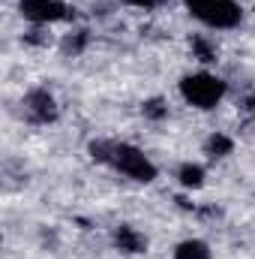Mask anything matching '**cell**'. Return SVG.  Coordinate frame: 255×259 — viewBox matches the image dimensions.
<instances>
[{
	"instance_id": "1",
	"label": "cell",
	"mask_w": 255,
	"mask_h": 259,
	"mask_svg": "<svg viewBox=\"0 0 255 259\" xmlns=\"http://www.w3.org/2000/svg\"><path fill=\"white\" fill-rule=\"evenodd\" d=\"M177 88H180L183 103H186V106H192V109H201V112L216 109V106L222 103L225 91H228V84H225L219 75L207 72V69L186 72V75L180 78V84H177Z\"/></svg>"
},
{
	"instance_id": "2",
	"label": "cell",
	"mask_w": 255,
	"mask_h": 259,
	"mask_svg": "<svg viewBox=\"0 0 255 259\" xmlns=\"http://www.w3.org/2000/svg\"><path fill=\"white\" fill-rule=\"evenodd\" d=\"M183 6L195 21L213 30H231L243 21V9L237 0H183Z\"/></svg>"
},
{
	"instance_id": "3",
	"label": "cell",
	"mask_w": 255,
	"mask_h": 259,
	"mask_svg": "<svg viewBox=\"0 0 255 259\" xmlns=\"http://www.w3.org/2000/svg\"><path fill=\"white\" fill-rule=\"evenodd\" d=\"M108 166H114L120 175H126L129 181H138V184H150L156 178L153 160L141 148H135L129 142H114V151H111V163Z\"/></svg>"
},
{
	"instance_id": "4",
	"label": "cell",
	"mask_w": 255,
	"mask_h": 259,
	"mask_svg": "<svg viewBox=\"0 0 255 259\" xmlns=\"http://www.w3.org/2000/svg\"><path fill=\"white\" fill-rule=\"evenodd\" d=\"M18 12H21V18H27L30 24H39V27L69 21L75 15L63 0H18Z\"/></svg>"
},
{
	"instance_id": "5",
	"label": "cell",
	"mask_w": 255,
	"mask_h": 259,
	"mask_svg": "<svg viewBox=\"0 0 255 259\" xmlns=\"http://www.w3.org/2000/svg\"><path fill=\"white\" fill-rule=\"evenodd\" d=\"M24 115L30 124H51L57 118V103L45 88H33L24 97Z\"/></svg>"
},
{
	"instance_id": "6",
	"label": "cell",
	"mask_w": 255,
	"mask_h": 259,
	"mask_svg": "<svg viewBox=\"0 0 255 259\" xmlns=\"http://www.w3.org/2000/svg\"><path fill=\"white\" fill-rule=\"evenodd\" d=\"M111 241H114V247H117L120 253H129V256H135V253H144V250H147V238H144L135 226H129V223H120V226L114 229Z\"/></svg>"
},
{
	"instance_id": "7",
	"label": "cell",
	"mask_w": 255,
	"mask_h": 259,
	"mask_svg": "<svg viewBox=\"0 0 255 259\" xmlns=\"http://www.w3.org/2000/svg\"><path fill=\"white\" fill-rule=\"evenodd\" d=\"M204 166L201 163H183L180 169H177V181H180V187H186V190H198V187H204Z\"/></svg>"
},
{
	"instance_id": "8",
	"label": "cell",
	"mask_w": 255,
	"mask_h": 259,
	"mask_svg": "<svg viewBox=\"0 0 255 259\" xmlns=\"http://www.w3.org/2000/svg\"><path fill=\"white\" fill-rule=\"evenodd\" d=\"M174 259H210V247L201 238H186L174 247Z\"/></svg>"
},
{
	"instance_id": "9",
	"label": "cell",
	"mask_w": 255,
	"mask_h": 259,
	"mask_svg": "<svg viewBox=\"0 0 255 259\" xmlns=\"http://www.w3.org/2000/svg\"><path fill=\"white\" fill-rule=\"evenodd\" d=\"M231 151H234V142H231L228 136H222V133H213V136L204 142V154H210L213 160H216V157H228Z\"/></svg>"
},
{
	"instance_id": "10",
	"label": "cell",
	"mask_w": 255,
	"mask_h": 259,
	"mask_svg": "<svg viewBox=\"0 0 255 259\" xmlns=\"http://www.w3.org/2000/svg\"><path fill=\"white\" fill-rule=\"evenodd\" d=\"M192 58H198L201 64H213L216 58H219V52H216V46L207 39V36H192Z\"/></svg>"
},
{
	"instance_id": "11",
	"label": "cell",
	"mask_w": 255,
	"mask_h": 259,
	"mask_svg": "<svg viewBox=\"0 0 255 259\" xmlns=\"http://www.w3.org/2000/svg\"><path fill=\"white\" fill-rule=\"evenodd\" d=\"M84 42H87V30H75V36L69 33L63 39V55H81V49H84Z\"/></svg>"
},
{
	"instance_id": "12",
	"label": "cell",
	"mask_w": 255,
	"mask_h": 259,
	"mask_svg": "<svg viewBox=\"0 0 255 259\" xmlns=\"http://www.w3.org/2000/svg\"><path fill=\"white\" fill-rule=\"evenodd\" d=\"M144 118L162 121V118H168V106H165L162 100H147V103H144Z\"/></svg>"
},
{
	"instance_id": "13",
	"label": "cell",
	"mask_w": 255,
	"mask_h": 259,
	"mask_svg": "<svg viewBox=\"0 0 255 259\" xmlns=\"http://www.w3.org/2000/svg\"><path fill=\"white\" fill-rule=\"evenodd\" d=\"M126 6H135V9H156V6H162L165 0H123Z\"/></svg>"
}]
</instances>
